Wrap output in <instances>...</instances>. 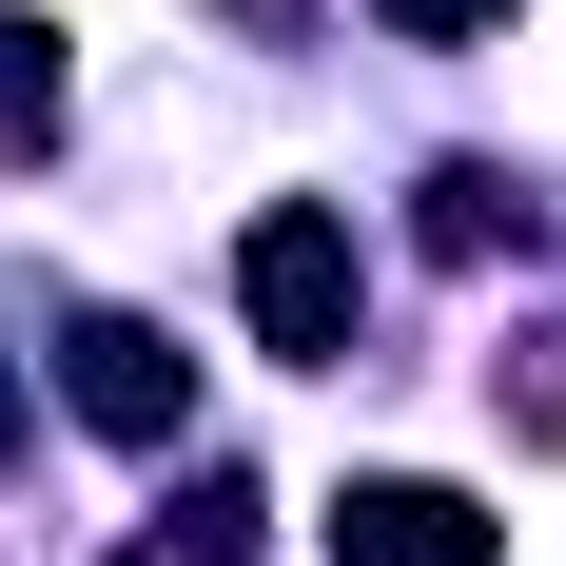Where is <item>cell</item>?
Wrapping results in <instances>:
<instances>
[{
    "instance_id": "obj_8",
    "label": "cell",
    "mask_w": 566,
    "mask_h": 566,
    "mask_svg": "<svg viewBox=\"0 0 566 566\" xmlns=\"http://www.w3.org/2000/svg\"><path fill=\"white\" fill-rule=\"evenodd\" d=\"M371 20H410V40H489L509 0H371Z\"/></svg>"
},
{
    "instance_id": "obj_3",
    "label": "cell",
    "mask_w": 566,
    "mask_h": 566,
    "mask_svg": "<svg viewBox=\"0 0 566 566\" xmlns=\"http://www.w3.org/2000/svg\"><path fill=\"white\" fill-rule=\"evenodd\" d=\"M333 566H509V509H469L430 469H352L333 489Z\"/></svg>"
},
{
    "instance_id": "obj_6",
    "label": "cell",
    "mask_w": 566,
    "mask_h": 566,
    "mask_svg": "<svg viewBox=\"0 0 566 566\" xmlns=\"http://www.w3.org/2000/svg\"><path fill=\"white\" fill-rule=\"evenodd\" d=\"M137 566H254V489H234V469H216V489H196V509H176V527H157V547H137Z\"/></svg>"
},
{
    "instance_id": "obj_5",
    "label": "cell",
    "mask_w": 566,
    "mask_h": 566,
    "mask_svg": "<svg viewBox=\"0 0 566 566\" xmlns=\"http://www.w3.org/2000/svg\"><path fill=\"white\" fill-rule=\"evenodd\" d=\"M489 234H527V196L489 157H450V176H430V254H489Z\"/></svg>"
},
{
    "instance_id": "obj_2",
    "label": "cell",
    "mask_w": 566,
    "mask_h": 566,
    "mask_svg": "<svg viewBox=\"0 0 566 566\" xmlns=\"http://www.w3.org/2000/svg\"><path fill=\"white\" fill-rule=\"evenodd\" d=\"M59 391H78V430H117V450H176V430H196V352H176L157 313H78V333H59Z\"/></svg>"
},
{
    "instance_id": "obj_1",
    "label": "cell",
    "mask_w": 566,
    "mask_h": 566,
    "mask_svg": "<svg viewBox=\"0 0 566 566\" xmlns=\"http://www.w3.org/2000/svg\"><path fill=\"white\" fill-rule=\"evenodd\" d=\"M352 293H371V254H352L333 196H274V216L234 234V313H254L274 371H333V352H352Z\"/></svg>"
},
{
    "instance_id": "obj_9",
    "label": "cell",
    "mask_w": 566,
    "mask_h": 566,
    "mask_svg": "<svg viewBox=\"0 0 566 566\" xmlns=\"http://www.w3.org/2000/svg\"><path fill=\"white\" fill-rule=\"evenodd\" d=\"M0 450H20V371H0Z\"/></svg>"
},
{
    "instance_id": "obj_4",
    "label": "cell",
    "mask_w": 566,
    "mask_h": 566,
    "mask_svg": "<svg viewBox=\"0 0 566 566\" xmlns=\"http://www.w3.org/2000/svg\"><path fill=\"white\" fill-rule=\"evenodd\" d=\"M59 137V20H0V157Z\"/></svg>"
},
{
    "instance_id": "obj_7",
    "label": "cell",
    "mask_w": 566,
    "mask_h": 566,
    "mask_svg": "<svg viewBox=\"0 0 566 566\" xmlns=\"http://www.w3.org/2000/svg\"><path fill=\"white\" fill-rule=\"evenodd\" d=\"M489 410H509V430H547V450H566V333H527V352H489Z\"/></svg>"
}]
</instances>
